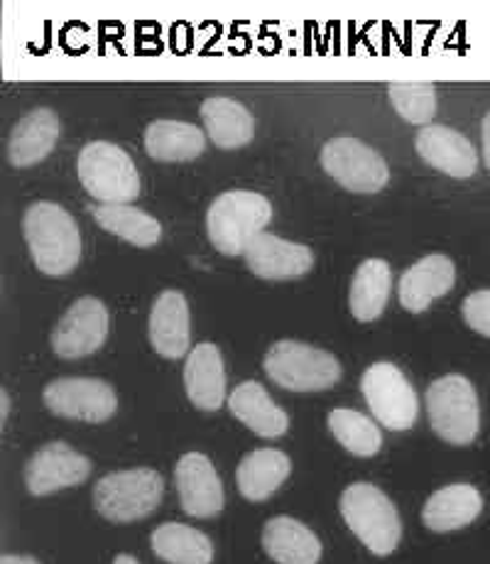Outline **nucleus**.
Listing matches in <instances>:
<instances>
[{
    "label": "nucleus",
    "mask_w": 490,
    "mask_h": 564,
    "mask_svg": "<svg viewBox=\"0 0 490 564\" xmlns=\"http://www.w3.org/2000/svg\"><path fill=\"white\" fill-rule=\"evenodd\" d=\"M392 108L412 126H424L437 116V89L429 82H392L388 86Z\"/></svg>",
    "instance_id": "c756f323"
},
{
    "label": "nucleus",
    "mask_w": 490,
    "mask_h": 564,
    "mask_svg": "<svg viewBox=\"0 0 490 564\" xmlns=\"http://www.w3.org/2000/svg\"><path fill=\"white\" fill-rule=\"evenodd\" d=\"M329 430L356 457H375L383 447V432L363 412L336 408L329 412Z\"/></svg>",
    "instance_id": "c85d7f7f"
},
{
    "label": "nucleus",
    "mask_w": 490,
    "mask_h": 564,
    "mask_svg": "<svg viewBox=\"0 0 490 564\" xmlns=\"http://www.w3.org/2000/svg\"><path fill=\"white\" fill-rule=\"evenodd\" d=\"M228 410L255 432L258 437L277 440L290 430L287 412L275 405L268 390L258 381H246L231 390L228 395Z\"/></svg>",
    "instance_id": "412c9836"
},
{
    "label": "nucleus",
    "mask_w": 490,
    "mask_h": 564,
    "mask_svg": "<svg viewBox=\"0 0 490 564\" xmlns=\"http://www.w3.org/2000/svg\"><path fill=\"white\" fill-rule=\"evenodd\" d=\"M263 547L277 564H319L322 542L300 520L277 516L265 523Z\"/></svg>",
    "instance_id": "4be33fe9"
},
{
    "label": "nucleus",
    "mask_w": 490,
    "mask_h": 564,
    "mask_svg": "<svg viewBox=\"0 0 490 564\" xmlns=\"http://www.w3.org/2000/svg\"><path fill=\"white\" fill-rule=\"evenodd\" d=\"M79 180L84 189L101 204H130L140 194V177L123 148L94 140L79 153Z\"/></svg>",
    "instance_id": "39448f33"
},
{
    "label": "nucleus",
    "mask_w": 490,
    "mask_h": 564,
    "mask_svg": "<svg viewBox=\"0 0 490 564\" xmlns=\"http://www.w3.org/2000/svg\"><path fill=\"white\" fill-rule=\"evenodd\" d=\"M246 263L263 280H294L309 273L314 256L307 246L263 231L246 248Z\"/></svg>",
    "instance_id": "4468645a"
},
{
    "label": "nucleus",
    "mask_w": 490,
    "mask_h": 564,
    "mask_svg": "<svg viewBox=\"0 0 490 564\" xmlns=\"http://www.w3.org/2000/svg\"><path fill=\"white\" fill-rule=\"evenodd\" d=\"M150 344L165 359L189 356V305L179 290H165L155 300L148 322Z\"/></svg>",
    "instance_id": "dca6fc26"
},
{
    "label": "nucleus",
    "mask_w": 490,
    "mask_h": 564,
    "mask_svg": "<svg viewBox=\"0 0 490 564\" xmlns=\"http://www.w3.org/2000/svg\"><path fill=\"white\" fill-rule=\"evenodd\" d=\"M420 158L434 170L456 180H468L478 170V153L471 140L446 126H427L415 138Z\"/></svg>",
    "instance_id": "2eb2a0df"
},
{
    "label": "nucleus",
    "mask_w": 490,
    "mask_h": 564,
    "mask_svg": "<svg viewBox=\"0 0 490 564\" xmlns=\"http://www.w3.org/2000/svg\"><path fill=\"white\" fill-rule=\"evenodd\" d=\"M0 400H3V410H0V422H8V412H10V398H8V390H0Z\"/></svg>",
    "instance_id": "72a5a7b5"
},
{
    "label": "nucleus",
    "mask_w": 490,
    "mask_h": 564,
    "mask_svg": "<svg viewBox=\"0 0 490 564\" xmlns=\"http://www.w3.org/2000/svg\"><path fill=\"white\" fill-rule=\"evenodd\" d=\"M182 511L192 518H214L224 511L226 496L219 474L202 452H189L174 469Z\"/></svg>",
    "instance_id": "ddd939ff"
},
{
    "label": "nucleus",
    "mask_w": 490,
    "mask_h": 564,
    "mask_svg": "<svg viewBox=\"0 0 490 564\" xmlns=\"http://www.w3.org/2000/svg\"><path fill=\"white\" fill-rule=\"evenodd\" d=\"M0 564H40L35 557H20V555H3Z\"/></svg>",
    "instance_id": "473e14b6"
},
{
    "label": "nucleus",
    "mask_w": 490,
    "mask_h": 564,
    "mask_svg": "<svg viewBox=\"0 0 490 564\" xmlns=\"http://www.w3.org/2000/svg\"><path fill=\"white\" fill-rule=\"evenodd\" d=\"M152 552L167 564H211L214 545L202 530L184 523H165L152 530Z\"/></svg>",
    "instance_id": "bb28decb"
},
{
    "label": "nucleus",
    "mask_w": 490,
    "mask_h": 564,
    "mask_svg": "<svg viewBox=\"0 0 490 564\" xmlns=\"http://www.w3.org/2000/svg\"><path fill=\"white\" fill-rule=\"evenodd\" d=\"M427 415L432 430L449 444H471L481 430V405L471 381L464 376H444L427 388Z\"/></svg>",
    "instance_id": "423d86ee"
},
{
    "label": "nucleus",
    "mask_w": 490,
    "mask_h": 564,
    "mask_svg": "<svg viewBox=\"0 0 490 564\" xmlns=\"http://www.w3.org/2000/svg\"><path fill=\"white\" fill-rule=\"evenodd\" d=\"M111 317L101 300L81 297L64 312L57 327L52 332V349L59 359L76 361L91 356L108 339Z\"/></svg>",
    "instance_id": "9d476101"
},
{
    "label": "nucleus",
    "mask_w": 490,
    "mask_h": 564,
    "mask_svg": "<svg viewBox=\"0 0 490 564\" xmlns=\"http://www.w3.org/2000/svg\"><path fill=\"white\" fill-rule=\"evenodd\" d=\"M324 172L356 194H375L388 184L390 170L383 155L358 138H331L322 148Z\"/></svg>",
    "instance_id": "1a4fd4ad"
},
{
    "label": "nucleus",
    "mask_w": 490,
    "mask_h": 564,
    "mask_svg": "<svg viewBox=\"0 0 490 564\" xmlns=\"http://www.w3.org/2000/svg\"><path fill=\"white\" fill-rule=\"evenodd\" d=\"M42 398L52 415L94 425L111 420L118 408L113 388L98 378H59L45 388Z\"/></svg>",
    "instance_id": "9b49d317"
},
{
    "label": "nucleus",
    "mask_w": 490,
    "mask_h": 564,
    "mask_svg": "<svg viewBox=\"0 0 490 564\" xmlns=\"http://www.w3.org/2000/svg\"><path fill=\"white\" fill-rule=\"evenodd\" d=\"M184 388L192 403L204 412H214L226 403V368L219 346H194L184 366Z\"/></svg>",
    "instance_id": "f3484780"
},
{
    "label": "nucleus",
    "mask_w": 490,
    "mask_h": 564,
    "mask_svg": "<svg viewBox=\"0 0 490 564\" xmlns=\"http://www.w3.org/2000/svg\"><path fill=\"white\" fill-rule=\"evenodd\" d=\"M456 268L446 256L434 253L417 260L400 278V305L410 312H424L437 297H444L454 288Z\"/></svg>",
    "instance_id": "a211bd4d"
},
{
    "label": "nucleus",
    "mask_w": 490,
    "mask_h": 564,
    "mask_svg": "<svg viewBox=\"0 0 490 564\" xmlns=\"http://www.w3.org/2000/svg\"><path fill=\"white\" fill-rule=\"evenodd\" d=\"M206 148L202 128L182 121H155L145 130V150L157 162H189Z\"/></svg>",
    "instance_id": "393cba45"
},
{
    "label": "nucleus",
    "mask_w": 490,
    "mask_h": 564,
    "mask_svg": "<svg viewBox=\"0 0 490 564\" xmlns=\"http://www.w3.org/2000/svg\"><path fill=\"white\" fill-rule=\"evenodd\" d=\"M23 234L40 273L69 275L81 260V234L74 216L59 204L37 202L23 216Z\"/></svg>",
    "instance_id": "f257e3e1"
},
{
    "label": "nucleus",
    "mask_w": 490,
    "mask_h": 564,
    "mask_svg": "<svg viewBox=\"0 0 490 564\" xmlns=\"http://www.w3.org/2000/svg\"><path fill=\"white\" fill-rule=\"evenodd\" d=\"M483 511V496L471 484H451L429 496L422 508L424 525L434 533H451L471 525Z\"/></svg>",
    "instance_id": "aec40b11"
},
{
    "label": "nucleus",
    "mask_w": 490,
    "mask_h": 564,
    "mask_svg": "<svg viewBox=\"0 0 490 564\" xmlns=\"http://www.w3.org/2000/svg\"><path fill=\"white\" fill-rule=\"evenodd\" d=\"M91 474V462L69 444L50 442L32 454L25 466V486L32 496H50L62 488L79 486Z\"/></svg>",
    "instance_id": "f8f14e48"
},
{
    "label": "nucleus",
    "mask_w": 490,
    "mask_h": 564,
    "mask_svg": "<svg viewBox=\"0 0 490 564\" xmlns=\"http://www.w3.org/2000/svg\"><path fill=\"white\" fill-rule=\"evenodd\" d=\"M292 471L290 457L280 449H255L250 452L248 457L241 462L236 471V481H238V491H241L243 498L248 501H265L277 488L287 481V476Z\"/></svg>",
    "instance_id": "b1692460"
},
{
    "label": "nucleus",
    "mask_w": 490,
    "mask_h": 564,
    "mask_svg": "<svg viewBox=\"0 0 490 564\" xmlns=\"http://www.w3.org/2000/svg\"><path fill=\"white\" fill-rule=\"evenodd\" d=\"M464 319L473 332L490 336V290H478L466 297Z\"/></svg>",
    "instance_id": "7c9ffc66"
},
{
    "label": "nucleus",
    "mask_w": 490,
    "mask_h": 564,
    "mask_svg": "<svg viewBox=\"0 0 490 564\" xmlns=\"http://www.w3.org/2000/svg\"><path fill=\"white\" fill-rule=\"evenodd\" d=\"M265 373L272 383L292 393H317L341 381L336 356L302 341H277L265 354Z\"/></svg>",
    "instance_id": "20e7f679"
},
{
    "label": "nucleus",
    "mask_w": 490,
    "mask_h": 564,
    "mask_svg": "<svg viewBox=\"0 0 490 564\" xmlns=\"http://www.w3.org/2000/svg\"><path fill=\"white\" fill-rule=\"evenodd\" d=\"M272 219V204L258 192L231 189L206 212V234L224 256H246V248Z\"/></svg>",
    "instance_id": "f03ea898"
},
{
    "label": "nucleus",
    "mask_w": 490,
    "mask_h": 564,
    "mask_svg": "<svg viewBox=\"0 0 490 564\" xmlns=\"http://www.w3.org/2000/svg\"><path fill=\"white\" fill-rule=\"evenodd\" d=\"M363 398L380 425L388 430H410L420 415V400L405 373L395 364L380 361L366 368L361 378Z\"/></svg>",
    "instance_id": "6e6552de"
},
{
    "label": "nucleus",
    "mask_w": 490,
    "mask_h": 564,
    "mask_svg": "<svg viewBox=\"0 0 490 564\" xmlns=\"http://www.w3.org/2000/svg\"><path fill=\"white\" fill-rule=\"evenodd\" d=\"M202 118L211 143L221 150L248 145L255 135V118L243 104L228 96H211L202 104Z\"/></svg>",
    "instance_id": "5701e85b"
},
{
    "label": "nucleus",
    "mask_w": 490,
    "mask_h": 564,
    "mask_svg": "<svg viewBox=\"0 0 490 564\" xmlns=\"http://www.w3.org/2000/svg\"><path fill=\"white\" fill-rule=\"evenodd\" d=\"M341 516L353 535L378 557L395 552L402 538L398 508L373 484H351L341 496Z\"/></svg>",
    "instance_id": "7ed1b4c3"
},
{
    "label": "nucleus",
    "mask_w": 490,
    "mask_h": 564,
    "mask_svg": "<svg viewBox=\"0 0 490 564\" xmlns=\"http://www.w3.org/2000/svg\"><path fill=\"white\" fill-rule=\"evenodd\" d=\"M390 285L392 273L385 260H363L353 275L351 292H348V305H351L353 317L358 322H375L388 307Z\"/></svg>",
    "instance_id": "a878e982"
},
{
    "label": "nucleus",
    "mask_w": 490,
    "mask_h": 564,
    "mask_svg": "<svg viewBox=\"0 0 490 564\" xmlns=\"http://www.w3.org/2000/svg\"><path fill=\"white\" fill-rule=\"evenodd\" d=\"M165 481L155 469H128L104 476L94 488V506L111 523L148 518L162 501Z\"/></svg>",
    "instance_id": "0eeeda50"
},
{
    "label": "nucleus",
    "mask_w": 490,
    "mask_h": 564,
    "mask_svg": "<svg viewBox=\"0 0 490 564\" xmlns=\"http://www.w3.org/2000/svg\"><path fill=\"white\" fill-rule=\"evenodd\" d=\"M59 138V118L52 108L25 113L8 140V160L13 167H32L45 160Z\"/></svg>",
    "instance_id": "6ab92c4d"
},
{
    "label": "nucleus",
    "mask_w": 490,
    "mask_h": 564,
    "mask_svg": "<svg viewBox=\"0 0 490 564\" xmlns=\"http://www.w3.org/2000/svg\"><path fill=\"white\" fill-rule=\"evenodd\" d=\"M96 224L101 226L104 231L113 234L123 241L140 246V248H150L155 246L162 238V226L150 216L148 212L138 209V206L130 204H98L91 209Z\"/></svg>",
    "instance_id": "cd10ccee"
},
{
    "label": "nucleus",
    "mask_w": 490,
    "mask_h": 564,
    "mask_svg": "<svg viewBox=\"0 0 490 564\" xmlns=\"http://www.w3.org/2000/svg\"><path fill=\"white\" fill-rule=\"evenodd\" d=\"M483 160L490 170V113L483 118Z\"/></svg>",
    "instance_id": "2f4dec72"
},
{
    "label": "nucleus",
    "mask_w": 490,
    "mask_h": 564,
    "mask_svg": "<svg viewBox=\"0 0 490 564\" xmlns=\"http://www.w3.org/2000/svg\"><path fill=\"white\" fill-rule=\"evenodd\" d=\"M113 564H138V560L130 557V555H118V557L113 560Z\"/></svg>",
    "instance_id": "f704fd0d"
}]
</instances>
